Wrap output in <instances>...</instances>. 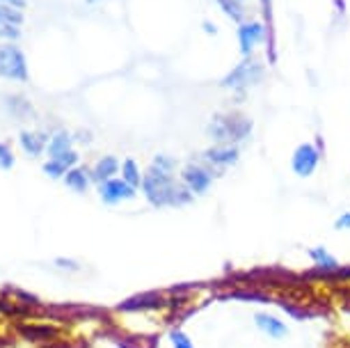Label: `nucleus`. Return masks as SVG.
Returning a JSON list of instances; mask_svg holds the SVG:
<instances>
[{
	"instance_id": "nucleus-1",
	"label": "nucleus",
	"mask_w": 350,
	"mask_h": 348,
	"mask_svg": "<svg viewBox=\"0 0 350 348\" xmlns=\"http://www.w3.org/2000/svg\"><path fill=\"white\" fill-rule=\"evenodd\" d=\"M142 193L147 202L156 209L165 206H186L193 202V193L186 188V183H179L174 174L167 170H161L156 165H149L147 172L142 174Z\"/></svg>"
},
{
	"instance_id": "nucleus-2",
	"label": "nucleus",
	"mask_w": 350,
	"mask_h": 348,
	"mask_svg": "<svg viewBox=\"0 0 350 348\" xmlns=\"http://www.w3.org/2000/svg\"><path fill=\"white\" fill-rule=\"evenodd\" d=\"M252 129L254 124L247 115L239 113V110H229V113L213 115V120L206 126V135L215 144H236L247 140Z\"/></svg>"
},
{
	"instance_id": "nucleus-3",
	"label": "nucleus",
	"mask_w": 350,
	"mask_h": 348,
	"mask_svg": "<svg viewBox=\"0 0 350 348\" xmlns=\"http://www.w3.org/2000/svg\"><path fill=\"white\" fill-rule=\"evenodd\" d=\"M263 74H266V67H263V62L259 60V57L247 55V57H243L241 64H236V67L222 78L220 88L234 90V92H241V94H245V90L254 88V85H259L263 81Z\"/></svg>"
},
{
	"instance_id": "nucleus-4",
	"label": "nucleus",
	"mask_w": 350,
	"mask_h": 348,
	"mask_svg": "<svg viewBox=\"0 0 350 348\" xmlns=\"http://www.w3.org/2000/svg\"><path fill=\"white\" fill-rule=\"evenodd\" d=\"M0 78L12 83L30 81L28 57L16 46V42H0Z\"/></svg>"
},
{
	"instance_id": "nucleus-5",
	"label": "nucleus",
	"mask_w": 350,
	"mask_h": 348,
	"mask_svg": "<svg viewBox=\"0 0 350 348\" xmlns=\"http://www.w3.org/2000/svg\"><path fill=\"white\" fill-rule=\"evenodd\" d=\"M215 176L217 174L208 165H204V163H188V165L181 170V181L186 183V188L193 195L208 193V188Z\"/></svg>"
},
{
	"instance_id": "nucleus-6",
	"label": "nucleus",
	"mask_w": 350,
	"mask_h": 348,
	"mask_svg": "<svg viewBox=\"0 0 350 348\" xmlns=\"http://www.w3.org/2000/svg\"><path fill=\"white\" fill-rule=\"evenodd\" d=\"M202 163L220 176L222 170L239 163V147H236V144H213V147H208L206 152L202 154Z\"/></svg>"
},
{
	"instance_id": "nucleus-7",
	"label": "nucleus",
	"mask_w": 350,
	"mask_h": 348,
	"mask_svg": "<svg viewBox=\"0 0 350 348\" xmlns=\"http://www.w3.org/2000/svg\"><path fill=\"white\" fill-rule=\"evenodd\" d=\"M321 149L316 144H309V142H302L298 144V149L291 156V168L298 176H312L316 172L321 163Z\"/></svg>"
},
{
	"instance_id": "nucleus-8",
	"label": "nucleus",
	"mask_w": 350,
	"mask_h": 348,
	"mask_svg": "<svg viewBox=\"0 0 350 348\" xmlns=\"http://www.w3.org/2000/svg\"><path fill=\"white\" fill-rule=\"evenodd\" d=\"M266 42V25L261 21H245L239 25V44L243 57L254 55V49Z\"/></svg>"
},
{
	"instance_id": "nucleus-9",
	"label": "nucleus",
	"mask_w": 350,
	"mask_h": 348,
	"mask_svg": "<svg viewBox=\"0 0 350 348\" xmlns=\"http://www.w3.org/2000/svg\"><path fill=\"white\" fill-rule=\"evenodd\" d=\"M98 195L105 204H120V202H126V200H133L137 195V188L129 186L124 179H110V181H103L98 183Z\"/></svg>"
},
{
	"instance_id": "nucleus-10",
	"label": "nucleus",
	"mask_w": 350,
	"mask_h": 348,
	"mask_svg": "<svg viewBox=\"0 0 350 348\" xmlns=\"http://www.w3.org/2000/svg\"><path fill=\"white\" fill-rule=\"evenodd\" d=\"M263 25H266V51L268 62L277 64V32H275V14H273V0H259Z\"/></svg>"
},
{
	"instance_id": "nucleus-11",
	"label": "nucleus",
	"mask_w": 350,
	"mask_h": 348,
	"mask_svg": "<svg viewBox=\"0 0 350 348\" xmlns=\"http://www.w3.org/2000/svg\"><path fill=\"white\" fill-rule=\"evenodd\" d=\"M165 300L161 293L149 291V293H140L133 295V298L124 300V303L117 307L120 312H137V310H156V307H163Z\"/></svg>"
},
{
	"instance_id": "nucleus-12",
	"label": "nucleus",
	"mask_w": 350,
	"mask_h": 348,
	"mask_svg": "<svg viewBox=\"0 0 350 348\" xmlns=\"http://www.w3.org/2000/svg\"><path fill=\"white\" fill-rule=\"evenodd\" d=\"M49 140L51 137L46 133H39V131H21L18 135V144L30 159H37V156L44 154V149L49 147Z\"/></svg>"
},
{
	"instance_id": "nucleus-13",
	"label": "nucleus",
	"mask_w": 350,
	"mask_h": 348,
	"mask_svg": "<svg viewBox=\"0 0 350 348\" xmlns=\"http://www.w3.org/2000/svg\"><path fill=\"white\" fill-rule=\"evenodd\" d=\"M254 323L263 334H268L270 339H284L288 334L286 323L280 319H275V317H270V314H263V312L254 314Z\"/></svg>"
},
{
	"instance_id": "nucleus-14",
	"label": "nucleus",
	"mask_w": 350,
	"mask_h": 348,
	"mask_svg": "<svg viewBox=\"0 0 350 348\" xmlns=\"http://www.w3.org/2000/svg\"><path fill=\"white\" fill-rule=\"evenodd\" d=\"M309 257H312L314 266H316V273H319L321 278H327V275H332L334 271H339L341 268L339 261H336L325 247H312V250H309Z\"/></svg>"
},
{
	"instance_id": "nucleus-15",
	"label": "nucleus",
	"mask_w": 350,
	"mask_h": 348,
	"mask_svg": "<svg viewBox=\"0 0 350 348\" xmlns=\"http://www.w3.org/2000/svg\"><path fill=\"white\" fill-rule=\"evenodd\" d=\"M122 170V163L115 159V156H103L101 161L96 163L94 168H92V181L96 183H103V181H110L115 179V174Z\"/></svg>"
},
{
	"instance_id": "nucleus-16",
	"label": "nucleus",
	"mask_w": 350,
	"mask_h": 348,
	"mask_svg": "<svg viewBox=\"0 0 350 348\" xmlns=\"http://www.w3.org/2000/svg\"><path fill=\"white\" fill-rule=\"evenodd\" d=\"M5 106H8V110L16 117V120H28V117H35V108H32V103L21 94L5 96Z\"/></svg>"
},
{
	"instance_id": "nucleus-17",
	"label": "nucleus",
	"mask_w": 350,
	"mask_h": 348,
	"mask_svg": "<svg viewBox=\"0 0 350 348\" xmlns=\"http://www.w3.org/2000/svg\"><path fill=\"white\" fill-rule=\"evenodd\" d=\"M90 181H92V174L85 168H78V165L71 168L69 172L64 174V183H67V188H71L74 193H88Z\"/></svg>"
},
{
	"instance_id": "nucleus-18",
	"label": "nucleus",
	"mask_w": 350,
	"mask_h": 348,
	"mask_svg": "<svg viewBox=\"0 0 350 348\" xmlns=\"http://www.w3.org/2000/svg\"><path fill=\"white\" fill-rule=\"evenodd\" d=\"M217 8L222 10V14L231 18L234 23H245V16H247V10H245V3L243 0H215Z\"/></svg>"
},
{
	"instance_id": "nucleus-19",
	"label": "nucleus",
	"mask_w": 350,
	"mask_h": 348,
	"mask_svg": "<svg viewBox=\"0 0 350 348\" xmlns=\"http://www.w3.org/2000/svg\"><path fill=\"white\" fill-rule=\"evenodd\" d=\"M71 142H74V137H71V133H67V131H57L55 135H51L46 152H49L51 159H57L60 154L71 152Z\"/></svg>"
},
{
	"instance_id": "nucleus-20",
	"label": "nucleus",
	"mask_w": 350,
	"mask_h": 348,
	"mask_svg": "<svg viewBox=\"0 0 350 348\" xmlns=\"http://www.w3.org/2000/svg\"><path fill=\"white\" fill-rule=\"evenodd\" d=\"M18 332L28 341H49L57 337V330L51 325H18Z\"/></svg>"
},
{
	"instance_id": "nucleus-21",
	"label": "nucleus",
	"mask_w": 350,
	"mask_h": 348,
	"mask_svg": "<svg viewBox=\"0 0 350 348\" xmlns=\"http://www.w3.org/2000/svg\"><path fill=\"white\" fill-rule=\"evenodd\" d=\"M122 179L133 188H140L142 186V174H140V168L133 159H126L122 163Z\"/></svg>"
},
{
	"instance_id": "nucleus-22",
	"label": "nucleus",
	"mask_w": 350,
	"mask_h": 348,
	"mask_svg": "<svg viewBox=\"0 0 350 348\" xmlns=\"http://www.w3.org/2000/svg\"><path fill=\"white\" fill-rule=\"evenodd\" d=\"M44 172L51 176V179H64V174L69 172L67 168L62 165V163H57L55 159H49L44 163Z\"/></svg>"
},
{
	"instance_id": "nucleus-23",
	"label": "nucleus",
	"mask_w": 350,
	"mask_h": 348,
	"mask_svg": "<svg viewBox=\"0 0 350 348\" xmlns=\"http://www.w3.org/2000/svg\"><path fill=\"white\" fill-rule=\"evenodd\" d=\"M18 37H21V28L18 25L0 21V42H16Z\"/></svg>"
},
{
	"instance_id": "nucleus-24",
	"label": "nucleus",
	"mask_w": 350,
	"mask_h": 348,
	"mask_svg": "<svg viewBox=\"0 0 350 348\" xmlns=\"http://www.w3.org/2000/svg\"><path fill=\"white\" fill-rule=\"evenodd\" d=\"M12 168H14V154H12L8 142H0V170L8 172Z\"/></svg>"
},
{
	"instance_id": "nucleus-25",
	"label": "nucleus",
	"mask_w": 350,
	"mask_h": 348,
	"mask_svg": "<svg viewBox=\"0 0 350 348\" xmlns=\"http://www.w3.org/2000/svg\"><path fill=\"white\" fill-rule=\"evenodd\" d=\"M170 339H172V346L174 348H195V344L190 341V337L183 330H172Z\"/></svg>"
},
{
	"instance_id": "nucleus-26",
	"label": "nucleus",
	"mask_w": 350,
	"mask_h": 348,
	"mask_svg": "<svg viewBox=\"0 0 350 348\" xmlns=\"http://www.w3.org/2000/svg\"><path fill=\"white\" fill-rule=\"evenodd\" d=\"M229 298H239V300H259V303H270V295L266 293H256V291H239V293H229Z\"/></svg>"
},
{
	"instance_id": "nucleus-27",
	"label": "nucleus",
	"mask_w": 350,
	"mask_h": 348,
	"mask_svg": "<svg viewBox=\"0 0 350 348\" xmlns=\"http://www.w3.org/2000/svg\"><path fill=\"white\" fill-rule=\"evenodd\" d=\"M280 307H282L284 312H288L293 319H298V321H302V319H309V317H314V312L300 310V307H295V305H291V303H280Z\"/></svg>"
},
{
	"instance_id": "nucleus-28",
	"label": "nucleus",
	"mask_w": 350,
	"mask_h": 348,
	"mask_svg": "<svg viewBox=\"0 0 350 348\" xmlns=\"http://www.w3.org/2000/svg\"><path fill=\"white\" fill-rule=\"evenodd\" d=\"M151 165H156V168H161V170H167V172H174L176 161L170 159V156H165V154H158L156 159L151 161Z\"/></svg>"
},
{
	"instance_id": "nucleus-29",
	"label": "nucleus",
	"mask_w": 350,
	"mask_h": 348,
	"mask_svg": "<svg viewBox=\"0 0 350 348\" xmlns=\"http://www.w3.org/2000/svg\"><path fill=\"white\" fill-rule=\"evenodd\" d=\"M78 159H81V156H78V154L74 152V149H71V152H67V154H60L55 161H57V163H62V165L67 168V170H71V168H76V165H78Z\"/></svg>"
},
{
	"instance_id": "nucleus-30",
	"label": "nucleus",
	"mask_w": 350,
	"mask_h": 348,
	"mask_svg": "<svg viewBox=\"0 0 350 348\" xmlns=\"http://www.w3.org/2000/svg\"><path fill=\"white\" fill-rule=\"evenodd\" d=\"M334 227L339 229V232H341V229H350V211L339 215V218H336V222H334Z\"/></svg>"
},
{
	"instance_id": "nucleus-31",
	"label": "nucleus",
	"mask_w": 350,
	"mask_h": 348,
	"mask_svg": "<svg viewBox=\"0 0 350 348\" xmlns=\"http://www.w3.org/2000/svg\"><path fill=\"white\" fill-rule=\"evenodd\" d=\"M55 264L60 268H69V271H78V264H76V261H71V259H57Z\"/></svg>"
},
{
	"instance_id": "nucleus-32",
	"label": "nucleus",
	"mask_w": 350,
	"mask_h": 348,
	"mask_svg": "<svg viewBox=\"0 0 350 348\" xmlns=\"http://www.w3.org/2000/svg\"><path fill=\"white\" fill-rule=\"evenodd\" d=\"M0 3H5V5H14V8H18V10H25V0H0Z\"/></svg>"
},
{
	"instance_id": "nucleus-33",
	"label": "nucleus",
	"mask_w": 350,
	"mask_h": 348,
	"mask_svg": "<svg viewBox=\"0 0 350 348\" xmlns=\"http://www.w3.org/2000/svg\"><path fill=\"white\" fill-rule=\"evenodd\" d=\"M204 32H206V35H217V28H215V23H211V21H204Z\"/></svg>"
},
{
	"instance_id": "nucleus-34",
	"label": "nucleus",
	"mask_w": 350,
	"mask_h": 348,
	"mask_svg": "<svg viewBox=\"0 0 350 348\" xmlns=\"http://www.w3.org/2000/svg\"><path fill=\"white\" fill-rule=\"evenodd\" d=\"M78 140H81V142H92V135L88 133V131H85V133H81V137H78Z\"/></svg>"
},
{
	"instance_id": "nucleus-35",
	"label": "nucleus",
	"mask_w": 350,
	"mask_h": 348,
	"mask_svg": "<svg viewBox=\"0 0 350 348\" xmlns=\"http://www.w3.org/2000/svg\"><path fill=\"white\" fill-rule=\"evenodd\" d=\"M88 5H96V3H101V0H85Z\"/></svg>"
},
{
	"instance_id": "nucleus-36",
	"label": "nucleus",
	"mask_w": 350,
	"mask_h": 348,
	"mask_svg": "<svg viewBox=\"0 0 350 348\" xmlns=\"http://www.w3.org/2000/svg\"><path fill=\"white\" fill-rule=\"evenodd\" d=\"M243 3H245V0H243Z\"/></svg>"
}]
</instances>
